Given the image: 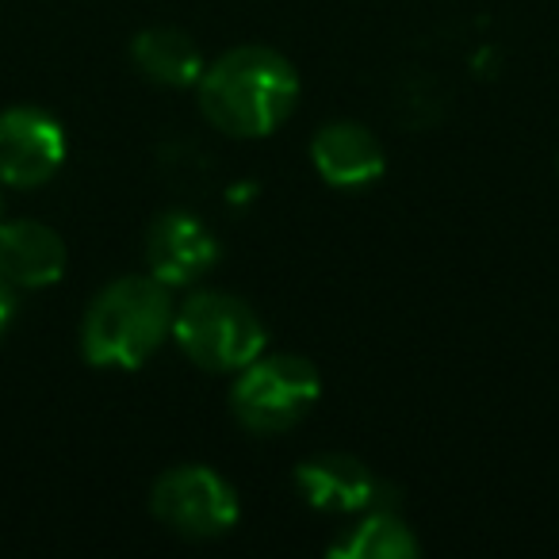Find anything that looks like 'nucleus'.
<instances>
[{"label":"nucleus","mask_w":559,"mask_h":559,"mask_svg":"<svg viewBox=\"0 0 559 559\" xmlns=\"http://www.w3.org/2000/svg\"><path fill=\"white\" fill-rule=\"evenodd\" d=\"M12 314H16V288H12L9 280H4V272H0V334L9 330Z\"/></svg>","instance_id":"13"},{"label":"nucleus","mask_w":559,"mask_h":559,"mask_svg":"<svg viewBox=\"0 0 559 559\" xmlns=\"http://www.w3.org/2000/svg\"><path fill=\"white\" fill-rule=\"evenodd\" d=\"M218 261V238L188 211H162L146 230V269L169 288H188Z\"/></svg>","instance_id":"7"},{"label":"nucleus","mask_w":559,"mask_h":559,"mask_svg":"<svg viewBox=\"0 0 559 559\" xmlns=\"http://www.w3.org/2000/svg\"><path fill=\"white\" fill-rule=\"evenodd\" d=\"M131 62L139 66L142 78L165 88L195 85L203 66H207L195 39L188 32H180V27H146V32H139L131 43Z\"/></svg>","instance_id":"11"},{"label":"nucleus","mask_w":559,"mask_h":559,"mask_svg":"<svg viewBox=\"0 0 559 559\" xmlns=\"http://www.w3.org/2000/svg\"><path fill=\"white\" fill-rule=\"evenodd\" d=\"M322 395L319 368L299 353H269L238 372L230 411L249 433H284L314 411Z\"/></svg>","instance_id":"4"},{"label":"nucleus","mask_w":559,"mask_h":559,"mask_svg":"<svg viewBox=\"0 0 559 559\" xmlns=\"http://www.w3.org/2000/svg\"><path fill=\"white\" fill-rule=\"evenodd\" d=\"M173 337L180 353L203 372H241L269 345L264 322L246 299L226 292H192L173 311Z\"/></svg>","instance_id":"3"},{"label":"nucleus","mask_w":559,"mask_h":559,"mask_svg":"<svg viewBox=\"0 0 559 559\" xmlns=\"http://www.w3.org/2000/svg\"><path fill=\"white\" fill-rule=\"evenodd\" d=\"M311 162L319 177L334 188H368L388 169L383 142L353 119H334L319 127V134L311 139Z\"/></svg>","instance_id":"8"},{"label":"nucleus","mask_w":559,"mask_h":559,"mask_svg":"<svg viewBox=\"0 0 559 559\" xmlns=\"http://www.w3.org/2000/svg\"><path fill=\"white\" fill-rule=\"evenodd\" d=\"M150 510L165 528L188 540H211L238 525V495L223 475L203 464L169 467L154 483Z\"/></svg>","instance_id":"5"},{"label":"nucleus","mask_w":559,"mask_h":559,"mask_svg":"<svg viewBox=\"0 0 559 559\" xmlns=\"http://www.w3.org/2000/svg\"><path fill=\"white\" fill-rule=\"evenodd\" d=\"M173 296L157 276H119L81 319V357L96 368H142L173 334Z\"/></svg>","instance_id":"2"},{"label":"nucleus","mask_w":559,"mask_h":559,"mask_svg":"<svg viewBox=\"0 0 559 559\" xmlns=\"http://www.w3.org/2000/svg\"><path fill=\"white\" fill-rule=\"evenodd\" d=\"M195 93L211 127L230 139H264L296 111L299 73L280 50L249 43L203 66Z\"/></svg>","instance_id":"1"},{"label":"nucleus","mask_w":559,"mask_h":559,"mask_svg":"<svg viewBox=\"0 0 559 559\" xmlns=\"http://www.w3.org/2000/svg\"><path fill=\"white\" fill-rule=\"evenodd\" d=\"M556 169H559V162H556Z\"/></svg>","instance_id":"14"},{"label":"nucleus","mask_w":559,"mask_h":559,"mask_svg":"<svg viewBox=\"0 0 559 559\" xmlns=\"http://www.w3.org/2000/svg\"><path fill=\"white\" fill-rule=\"evenodd\" d=\"M66 131L39 108L0 111V185L39 188L66 165Z\"/></svg>","instance_id":"6"},{"label":"nucleus","mask_w":559,"mask_h":559,"mask_svg":"<svg viewBox=\"0 0 559 559\" xmlns=\"http://www.w3.org/2000/svg\"><path fill=\"white\" fill-rule=\"evenodd\" d=\"M0 272L12 288H50L66 272V241L35 218L0 223Z\"/></svg>","instance_id":"9"},{"label":"nucleus","mask_w":559,"mask_h":559,"mask_svg":"<svg viewBox=\"0 0 559 559\" xmlns=\"http://www.w3.org/2000/svg\"><path fill=\"white\" fill-rule=\"evenodd\" d=\"M296 487L307 506L322 513H357L368 510L380 495L376 475L345 452H322L296 467Z\"/></svg>","instance_id":"10"},{"label":"nucleus","mask_w":559,"mask_h":559,"mask_svg":"<svg viewBox=\"0 0 559 559\" xmlns=\"http://www.w3.org/2000/svg\"><path fill=\"white\" fill-rule=\"evenodd\" d=\"M421 551L418 536L411 533L403 518L388 510H376L368 513L360 525L349 528L345 540H337L330 548V556H342V559H414Z\"/></svg>","instance_id":"12"}]
</instances>
